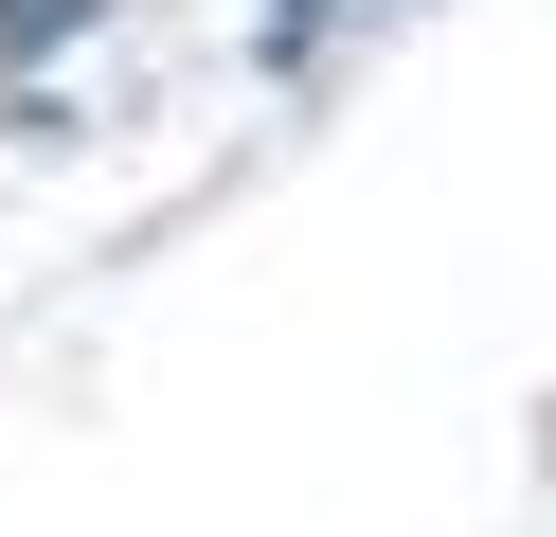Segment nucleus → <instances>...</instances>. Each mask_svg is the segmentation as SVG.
Masks as SVG:
<instances>
[{
    "label": "nucleus",
    "instance_id": "obj_1",
    "mask_svg": "<svg viewBox=\"0 0 556 537\" xmlns=\"http://www.w3.org/2000/svg\"><path fill=\"white\" fill-rule=\"evenodd\" d=\"M73 18H90V0H0V54H54Z\"/></svg>",
    "mask_w": 556,
    "mask_h": 537
}]
</instances>
